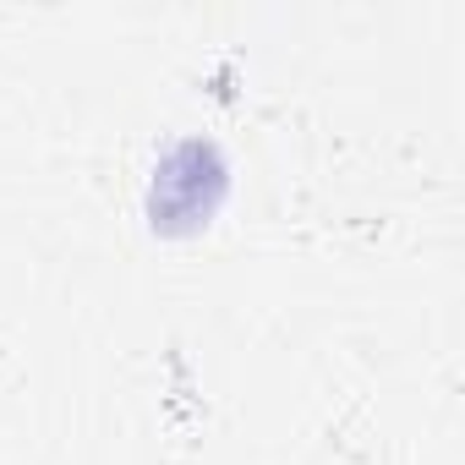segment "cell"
<instances>
[{
    "instance_id": "1",
    "label": "cell",
    "mask_w": 465,
    "mask_h": 465,
    "mask_svg": "<svg viewBox=\"0 0 465 465\" xmlns=\"http://www.w3.org/2000/svg\"><path fill=\"white\" fill-rule=\"evenodd\" d=\"M219 197H224V159H219V148L213 143H175L164 153L159 175H153L148 208H153L159 230H175L181 236V230L208 224Z\"/></svg>"
}]
</instances>
